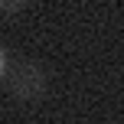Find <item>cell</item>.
<instances>
[{"label": "cell", "instance_id": "6da1fadb", "mask_svg": "<svg viewBox=\"0 0 124 124\" xmlns=\"http://www.w3.org/2000/svg\"><path fill=\"white\" fill-rule=\"evenodd\" d=\"M46 85H49V75L33 59L16 62V69H10V75H7V88H10V95L20 98V101H36L39 95L46 92Z\"/></svg>", "mask_w": 124, "mask_h": 124}, {"label": "cell", "instance_id": "7a4b0ae2", "mask_svg": "<svg viewBox=\"0 0 124 124\" xmlns=\"http://www.w3.org/2000/svg\"><path fill=\"white\" fill-rule=\"evenodd\" d=\"M23 7H26V0H0V13H16Z\"/></svg>", "mask_w": 124, "mask_h": 124}, {"label": "cell", "instance_id": "3957f363", "mask_svg": "<svg viewBox=\"0 0 124 124\" xmlns=\"http://www.w3.org/2000/svg\"><path fill=\"white\" fill-rule=\"evenodd\" d=\"M0 72H3V52H0Z\"/></svg>", "mask_w": 124, "mask_h": 124}]
</instances>
